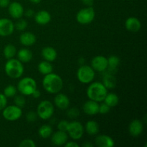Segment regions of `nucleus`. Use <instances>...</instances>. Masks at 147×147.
<instances>
[{"label": "nucleus", "instance_id": "nucleus-1", "mask_svg": "<svg viewBox=\"0 0 147 147\" xmlns=\"http://www.w3.org/2000/svg\"><path fill=\"white\" fill-rule=\"evenodd\" d=\"M42 86L45 90L52 94L58 93L63 89V81L60 76L55 73L45 75L42 80Z\"/></svg>", "mask_w": 147, "mask_h": 147}, {"label": "nucleus", "instance_id": "nucleus-2", "mask_svg": "<svg viewBox=\"0 0 147 147\" xmlns=\"http://www.w3.org/2000/svg\"><path fill=\"white\" fill-rule=\"evenodd\" d=\"M87 96L90 100L96 102L103 101L108 93V90L100 82H94L87 89Z\"/></svg>", "mask_w": 147, "mask_h": 147}, {"label": "nucleus", "instance_id": "nucleus-3", "mask_svg": "<svg viewBox=\"0 0 147 147\" xmlns=\"http://www.w3.org/2000/svg\"><path fill=\"white\" fill-rule=\"evenodd\" d=\"M4 70L7 76L13 79L21 77L24 73V67L22 63L17 59H9L4 66Z\"/></svg>", "mask_w": 147, "mask_h": 147}, {"label": "nucleus", "instance_id": "nucleus-4", "mask_svg": "<svg viewBox=\"0 0 147 147\" xmlns=\"http://www.w3.org/2000/svg\"><path fill=\"white\" fill-rule=\"evenodd\" d=\"M36 89L37 83L32 78H23L17 84V90L23 96H31Z\"/></svg>", "mask_w": 147, "mask_h": 147}, {"label": "nucleus", "instance_id": "nucleus-5", "mask_svg": "<svg viewBox=\"0 0 147 147\" xmlns=\"http://www.w3.org/2000/svg\"><path fill=\"white\" fill-rule=\"evenodd\" d=\"M55 108L53 103L47 100H42L39 103L37 109V114L38 117L43 120H47L53 116Z\"/></svg>", "mask_w": 147, "mask_h": 147}, {"label": "nucleus", "instance_id": "nucleus-6", "mask_svg": "<svg viewBox=\"0 0 147 147\" xmlns=\"http://www.w3.org/2000/svg\"><path fill=\"white\" fill-rule=\"evenodd\" d=\"M77 78L80 83L84 84L91 83L95 78V70L91 66L83 65L78 70Z\"/></svg>", "mask_w": 147, "mask_h": 147}, {"label": "nucleus", "instance_id": "nucleus-7", "mask_svg": "<svg viewBox=\"0 0 147 147\" xmlns=\"http://www.w3.org/2000/svg\"><path fill=\"white\" fill-rule=\"evenodd\" d=\"M96 17V12L92 7H87L81 9L76 15V20L81 24H88L93 21Z\"/></svg>", "mask_w": 147, "mask_h": 147}, {"label": "nucleus", "instance_id": "nucleus-8", "mask_svg": "<svg viewBox=\"0 0 147 147\" xmlns=\"http://www.w3.org/2000/svg\"><path fill=\"white\" fill-rule=\"evenodd\" d=\"M66 132H67V135L73 140H79L84 134V127L80 122L73 121L69 122Z\"/></svg>", "mask_w": 147, "mask_h": 147}, {"label": "nucleus", "instance_id": "nucleus-9", "mask_svg": "<svg viewBox=\"0 0 147 147\" xmlns=\"http://www.w3.org/2000/svg\"><path fill=\"white\" fill-rule=\"evenodd\" d=\"M2 111L3 117L9 121H14L18 120L22 115V111L21 108L15 105L6 106Z\"/></svg>", "mask_w": 147, "mask_h": 147}, {"label": "nucleus", "instance_id": "nucleus-10", "mask_svg": "<svg viewBox=\"0 0 147 147\" xmlns=\"http://www.w3.org/2000/svg\"><path fill=\"white\" fill-rule=\"evenodd\" d=\"M91 67L98 72H103L109 67L108 58L103 55H97L91 60Z\"/></svg>", "mask_w": 147, "mask_h": 147}, {"label": "nucleus", "instance_id": "nucleus-11", "mask_svg": "<svg viewBox=\"0 0 147 147\" xmlns=\"http://www.w3.org/2000/svg\"><path fill=\"white\" fill-rule=\"evenodd\" d=\"M14 30V24L7 18L0 19V36L7 37L11 35Z\"/></svg>", "mask_w": 147, "mask_h": 147}, {"label": "nucleus", "instance_id": "nucleus-12", "mask_svg": "<svg viewBox=\"0 0 147 147\" xmlns=\"http://www.w3.org/2000/svg\"><path fill=\"white\" fill-rule=\"evenodd\" d=\"M8 11L11 17L14 19H20L24 14V8L23 6L17 1H13L9 3L8 6Z\"/></svg>", "mask_w": 147, "mask_h": 147}, {"label": "nucleus", "instance_id": "nucleus-13", "mask_svg": "<svg viewBox=\"0 0 147 147\" xmlns=\"http://www.w3.org/2000/svg\"><path fill=\"white\" fill-rule=\"evenodd\" d=\"M144 130V125L142 121L134 119L130 123L129 126V134L133 137H138L142 134Z\"/></svg>", "mask_w": 147, "mask_h": 147}, {"label": "nucleus", "instance_id": "nucleus-14", "mask_svg": "<svg viewBox=\"0 0 147 147\" xmlns=\"http://www.w3.org/2000/svg\"><path fill=\"white\" fill-rule=\"evenodd\" d=\"M68 135L67 132L62 131H57L55 133L51 135L52 143L55 146H63L67 142Z\"/></svg>", "mask_w": 147, "mask_h": 147}, {"label": "nucleus", "instance_id": "nucleus-15", "mask_svg": "<svg viewBox=\"0 0 147 147\" xmlns=\"http://www.w3.org/2000/svg\"><path fill=\"white\" fill-rule=\"evenodd\" d=\"M83 109L84 113L89 116H94L98 114L99 110L98 102L92 100H88L83 104Z\"/></svg>", "mask_w": 147, "mask_h": 147}, {"label": "nucleus", "instance_id": "nucleus-16", "mask_svg": "<svg viewBox=\"0 0 147 147\" xmlns=\"http://www.w3.org/2000/svg\"><path fill=\"white\" fill-rule=\"evenodd\" d=\"M125 27L126 30L131 32H137L142 28V23L140 20L136 17H129L125 22Z\"/></svg>", "mask_w": 147, "mask_h": 147}, {"label": "nucleus", "instance_id": "nucleus-17", "mask_svg": "<svg viewBox=\"0 0 147 147\" xmlns=\"http://www.w3.org/2000/svg\"><path fill=\"white\" fill-rule=\"evenodd\" d=\"M96 145L98 147H113L114 146L115 142L111 136L107 135H99L95 139Z\"/></svg>", "mask_w": 147, "mask_h": 147}, {"label": "nucleus", "instance_id": "nucleus-18", "mask_svg": "<svg viewBox=\"0 0 147 147\" xmlns=\"http://www.w3.org/2000/svg\"><path fill=\"white\" fill-rule=\"evenodd\" d=\"M54 103L58 109L65 110L70 106V100L66 95L63 93H58L54 98Z\"/></svg>", "mask_w": 147, "mask_h": 147}, {"label": "nucleus", "instance_id": "nucleus-19", "mask_svg": "<svg viewBox=\"0 0 147 147\" xmlns=\"http://www.w3.org/2000/svg\"><path fill=\"white\" fill-rule=\"evenodd\" d=\"M34 20L36 23L41 25L48 24L51 20V15L50 13L45 10H41L34 14Z\"/></svg>", "mask_w": 147, "mask_h": 147}, {"label": "nucleus", "instance_id": "nucleus-20", "mask_svg": "<svg viewBox=\"0 0 147 147\" xmlns=\"http://www.w3.org/2000/svg\"><path fill=\"white\" fill-rule=\"evenodd\" d=\"M36 36L33 33L30 32H23L20 37V42L22 45L29 47L34 45L36 42Z\"/></svg>", "mask_w": 147, "mask_h": 147}, {"label": "nucleus", "instance_id": "nucleus-21", "mask_svg": "<svg viewBox=\"0 0 147 147\" xmlns=\"http://www.w3.org/2000/svg\"><path fill=\"white\" fill-rule=\"evenodd\" d=\"M41 54L45 60L52 63L55 61L57 57V51L52 47H46L42 50Z\"/></svg>", "mask_w": 147, "mask_h": 147}, {"label": "nucleus", "instance_id": "nucleus-22", "mask_svg": "<svg viewBox=\"0 0 147 147\" xmlns=\"http://www.w3.org/2000/svg\"><path fill=\"white\" fill-rule=\"evenodd\" d=\"M32 53L27 48H22L17 53V57L21 63H29L32 59Z\"/></svg>", "mask_w": 147, "mask_h": 147}, {"label": "nucleus", "instance_id": "nucleus-23", "mask_svg": "<svg viewBox=\"0 0 147 147\" xmlns=\"http://www.w3.org/2000/svg\"><path fill=\"white\" fill-rule=\"evenodd\" d=\"M39 72L41 73L42 75H45L50 74V73H53V67L51 63L48 61H42L39 63L38 66H37Z\"/></svg>", "mask_w": 147, "mask_h": 147}, {"label": "nucleus", "instance_id": "nucleus-24", "mask_svg": "<svg viewBox=\"0 0 147 147\" xmlns=\"http://www.w3.org/2000/svg\"><path fill=\"white\" fill-rule=\"evenodd\" d=\"M86 132L90 136H95L99 131V125L95 121H88L86 124Z\"/></svg>", "mask_w": 147, "mask_h": 147}, {"label": "nucleus", "instance_id": "nucleus-25", "mask_svg": "<svg viewBox=\"0 0 147 147\" xmlns=\"http://www.w3.org/2000/svg\"><path fill=\"white\" fill-rule=\"evenodd\" d=\"M103 101H104V103H106L110 108H113L119 104V96L114 93H107V95H106V97H105Z\"/></svg>", "mask_w": 147, "mask_h": 147}, {"label": "nucleus", "instance_id": "nucleus-26", "mask_svg": "<svg viewBox=\"0 0 147 147\" xmlns=\"http://www.w3.org/2000/svg\"><path fill=\"white\" fill-rule=\"evenodd\" d=\"M103 83L105 86V87L107 89L113 88L116 87V79L113 75L111 74H106L103 77Z\"/></svg>", "mask_w": 147, "mask_h": 147}, {"label": "nucleus", "instance_id": "nucleus-27", "mask_svg": "<svg viewBox=\"0 0 147 147\" xmlns=\"http://www.w3.org/2000/svg\"><path fill=\"white\" fill-rule=\"evenodd\" d=\"M38 134L40 137L42 139H47L51 136L53 134V129L50 125H42L39 129Z\"/></svg>", "mask_w": 147, "mask_h": 147}, {"label": "nucleus", "instance_id": "nucleus-28", "mask_svg": "<svg viewBox=\"0 0 147 147\" xmlns=\"http://www.w3.org/2000/svg\"><path fill=\"white\" fill-rule=\"evenodd\" d=\"M3 53H4L5 58L9 60V59L13 58L15 56L16 53H17V49H16L14 45L11 44H9L5 46Z\"/></svg>", "mask_w": 147, "mask_h": 147}, {"label": "nucleus", "instance_id": "nucleus-29", "mask_svg": "<svg viewBox=\"0 0 147 147\" xmlns=\"http://www.w3.org/2000/svg\"><path fill=\"white\" fill-rule=\"evenodd\" d=\"M120 63V59L116 55H111L108 58V66L112 70H116Z\"/></svg>", "mask_w": 147, "mask_h": 147}, {"label": "nucleus", "instance_id": "nucleus-30", "mask_svg": "<svg viewBox=\"0 0 147 147\" xmlns=\"http://www.w3.org/2000/svg\"><path fill=\"white\" fill-rule=\"evenodd\" d=\"M17 89L15 86L12 85H9L4 88V95L7 98H12L14 97L17 91Z\"/></svg>", "mask_w": 147, "mask_h": 147}, {"label": "nucleus", "instance_id": "nucleus-31", "mask_svg": "<svg viewBox=\"0 0 147 147\" xmlns=\"http://www.w3.org/2000/svg\"><path fill=\"white\" fill-rule=\"evenodd\" d=\"M14 105L18 107L22 108L24 107L26 104V100H25V98L23 96V95H17V96H14Z\"/></svg>", "mask_w": 147, "mask_h": 147}, {"label": "nucleus", "instance_id": "nucleus-32", "mask_svg": "<svg viewBox=\"0 0 147 147\" xmlns=\"http://www.w3.org/2000/svg\"><path fill=\"white\" fill-rule=\"evenodd\" d=\"M27 25H28V24H27V21H26L25 20L20 18L18 19V21L16 22L14 27H15L17 30H19V31H24V30L27 27Z\"/></svg>", "mask_w": 147, "mask_h": 147}, {"label": "nucleus", "instance_id": "nucleus-33", "mask_svg": "<svg viewBox=\"0 0 147 147\" xmlns=\"http://www.w3.org/2000/svg\"><path fill=\"white\" fill-rule=\"evenodd\" d=\"M67 115L70 119H76L80 115V111L76 107L71 108L67 112Z\"/></svg>", "mask_w": 147, "mask_h": 147}, {"label": "nucleus", "instance_id": "nucleus-34", "mask_svg": "<svg viewBox=\"0 0 147 147\" xmlns=\"http://www.w3.org/2000/svg\"><path fill=\"white\" fill-rule=\"evenodd\" d=\"M19 146L20 147H35L36 144L32 139H27L22 141L20 144H19Z\"/></svg>", "mask_w": 147, "mask_h": 147}, {"label": "nucleus", "instance_id": "nucleus-35", "mask_svg": "<svg viewBox=\"0 0 147 147\" xmlns=\"http://www.w3.org/2000/svg\"><path fill=\"white\" fill-rule=\"evenodd\" d=\"M110 109L111 108L106 103H101L100 105H99L98 113H100V114H106V113L110 111Z\"/></svg>", "mask_w": 147, "mask_h": 147}, {"label": "nucleus", "instance_id": "nucleus-36", "mask_svg": "<svg viewBox=\"0 0 147 147\" xmlns=\"http://www.w3.org/2000/svg\"><path fill=\"white\" fill-rule=\"evenodd\" d=\"M69 122L65 120L61 121L58 123L57 124V129L59 131H67V126H68Z\"/></svg>", "mask_w": 147, "mask_h": 147}, {"label": "nucleus", "instance_id": "nucleus-37", "mask_svg": "<svg viewBox=\"0 0 147 147\" xmlns=\"http://www.w3.org/2000/svg\"><path fill=\"white\" fill-rule=\"evenodd\" d=\"M37 114L36 112L34 111H30L27 113V114L26 115V119L29 122H34L37 120Z\"/></svg>", "mask_w": 147, "mask_h": 147}, {"label": "nucleus", "instance_id": "nucleus-38", "mask_svg": "<svg viewBox=\"0 0 147 147\" xmlns=\"http://www.w3.org/2000/svg\"><path fill=\"white\" fill-rule=\"evenodd\" d=\"M7 98L4 95V93H0V111H2L7 106Z\"/></svg>", "mask_w": 147, "mask_h": 147}, {"label": "nucleus", "instance_id": "nucleus-39", "mask_svg": "<svg viewBox=\"0 0 147 147\" xmlns=\"http://www.w3.org/2000/svg\"><path fill=\"white\" fill-rule=\"evenodd\" d=\"M9 3V0H0V7L5 8V7H8Z\"/></svg>", "mask_w": 147, "mask_h": 147}, {"label": "nucleus", "instance_id": "nucleus-40", "mask_svg": "<svg viewBox=\"0 0 147 147\" xmlns=\"http://www.w3.org/2000/svg\"><path fill=\"white\" fill-rule=\"evenodd\" d=\"M24 13V15H25L27 17H32L34 15V11H33L32 9H28Z\"/></svg>", "mask_w": 147, "mask_h": 147}, {"label": "nucleus", "instance_id": "nucleus-41", "mask_svg": "<svg viewBox=\"0 0 147 147\" xmlns=\"http://www.w3.org/2000/svg\"><path fill=\"white\" fill-rule=\"evenodd\" d=\"M65 147H79L78 144H77L75 142H66L65 144Z\"/></svg>", "mask_w": 147, "mask_h": 147}, {"label": "nucleus", "instance_id": "nucleus-42", "mask_svg": "<svg viewBox=\"0 0 147 147\" xmlns=\"http://www.w3.org/2000/svg\"><path fill=\"white\" fill-rule=\"evenodd\" d=\"M83 4L86 5L87 7H92L93 4V0H81Z\"/></svg>", "mask_w": 147, "mask_h": 147}, {"label": "nucleus", "instance_id": "nucleus-43", "mask_svg": "<svg viewBox=\"0 0 147 147\" xmlns=\"http://www.w3.org/2000/svg\"><path fill=\"white\" fill-rule=\"evenodd\" d=\"M40 95H41V93H40V90H37V89H36V90L32 93V96L34 98H40Z\"/></svg>", "mask_w": 147, "mask_h": 147}, {"label": "nucleus", "instance_id": "nucleus-44", "mask_svg": "<svg viewBox=\"0 0 147 147\" xmlns=\"http://www.w3.org/2000/svg\"><path fill=\"white\" fill-rule=\"evenodd\" d=\"M82 146H84V147H93V145L92 144H90V142H86V143L83 144Z\"/></svg>", "mask_w": 147, "mask_h": 147}, {"label": "nucleus", "instance_id": "nucleus-45", "mask_svg": "<svg viewBox=\"0 0 147 147\" xmlns=\"http://www.w3.org/2000/svg\"><path fill=\"white\" fill-rule=\"evenodd\" d=\"M30 1L34 4H39L41 1V0H30Z\"/></svg>", "mask_w": 147, "mask_h": 147}]
</instances>
